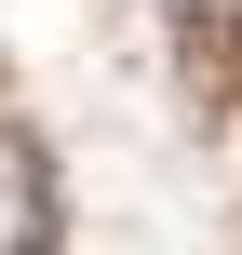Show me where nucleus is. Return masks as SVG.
Masks as SVG:
<instances>
[{
	"instance_id": "obj_1",
	"label": "nucleus",
	"mask_w": 242,
	"mask_h": 255,
	"mask_svg": "<svg viewBox=\"0 0 242 255\" xmlns=\"http://www.w3.org/2000/svg\"><path fill=\"white\" fill-rule=\"evenodd\" d=\"M0 255H54V175L27 134H0Z\"/></svg>"
}]
</instances>
